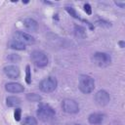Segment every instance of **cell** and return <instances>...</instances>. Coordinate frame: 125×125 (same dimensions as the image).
Segmentation results:
<instances>
[{"label":"cell","instance_id":"cell-8","mask_svg":"<svg viewBox=\"0 0 125 125\" xmlns=\"http://www.w3.org/2000/svg\"><path fill=\"white\" fill-rule=\"evenodd\" d=\"M15 37H16V40L21 42L24 45H32V44L35 43V39H34L33 36H31L30 34H28L26 32L21 31V30L16 31Z\"/></svg>","mask_w":125,"mask_h":125},{"label":"cell","instance_id":"cell-12","mask_svg":"<svg viewBox=\"0 0 125 125\" xmlns=\"http://www.w3.org/2000/svg\"><path fill=\"white\" fill-rule=\"evenodd\" d=\"M22 23H23V26L29 31H36L38 29V22L34 19H31V18L24 19Z\"/></svg>","mask_w":125,"mask_h":125},{"label":"cell","instance_id":"cell-15","mask_svg":"<svg viewBox=\"0 0 125 125\" xmlns=\"http://www.w3.org/2000/svg\"><path fill=\"white\" fill-rule=\"evenodd\" d=\"M25 98L28 102H31V103H39L42 101V97L36 93H28L26 94Z\"/></svg>","mask_w":125,"mask_h":125},{"label":"cell","instance_id":"cell-6","mask_svg":"<svg viewBox=\"0 0 125 125\" xmlns=\"http://www.w3.org/2000/svg\"><path fill=\"white\" fill-rule=\"evenodd\" d=\"M62 108L65 113L75 114L79 111V104L72 99H64L62 102Z\"/></svg>","mask_w":125,"mask_h":125},{"label":"cell","instance_id":"cell-4","mask_svg":"<svg viewBox=\"0 0 125 125\" xmlns=\"http://www.w3.org/2000/svg\"><path fill=\"white\" fill-rule=\"evenodd\" d=\"M39 90L43 93H52L57 89L58 81L53 76H48L39 82Z\"/></svg>","mask_w":125,"mask_h":125},{"label":"cell","instance_id":"cell-2","mask_svg":"<svg viewBox=\"0 0 125 125\" xmlns=\"http://www.w3.org/2000/svg\"><path fill=\"white\" fill-rule=\"evenodd\" d=\"M78 88L83 94H90L95 89V80L92 76L82 74L79 76Z\"/></svg>","mask_w":125,"mask_h":125},{"label":"cell","instance_id":"cell-16","mask_svg":"<svg viewBox=\"0 0 125 125\" xmlns=\"http://www.w3.org/2000/svg\"><path fill=\"white\" fill-rule=\"evenodd\" d=\"M74 31L78 37H85L86 36V29L81 25L75 24L74 25Z\"/></svg>","mask_w":125,"mask_h":125},{"label":"cell","instance_id":"cell-7","mask_svg":"<svg viewBox=\"0 0 125 125\" xmlns=\"http://www.w3.org/2000/svg\"><path fill=\"white\" fill-rule=\"evenodd\" d=\"M94 99H95V102H96V104L98 105L104 106V105H106L109 103L110 96H109V94L105 90H100V91H98L95 94Z\"/></svg>","mask_w":125,"mask_h":125},{"label":"cell","instance_id":"cell-25","mask_svg":"<svg viewBox=\"0 0 125 125\" xmlns=\"http://www.w3.org/2000/svg\"><path fill=\"white\" fill-rule=\"evenodd\" d=\"M66 125H81L79 123H69V124H66Z\"/></svg>","mask_w":125,"mask_h":125},{"label":"cell","instance_id":"cell-10","mask_svg":"<svg viewBox=\"0 0 125 125\" xmlns=\"http://www.w3.org/2000/svg\"><path fill=\"white\" fill-rule=\"evenodd\" d=\"M5 90L9 93H14V94H18V93H21L24 91V87L17 82H9L5 84Z\"/></svg>","mask_w":125,"mask_h":125},{"label":"cell","instance_id":"cell-19","mask_svg":"<svg viewBox=\"0 0 125 125\" xmlns=\"http://www.w3.org/2000/svg\"><path fill=\"white\" fill-rule=\"evenodd\" d=\"M65 11H66L72 18H74V19H80V18H79V15L77 14V12L75 11L74 8H72V7H65Z\"/></svg>","mask_w":125,"mask_h":125},{"label":"cell","instance_id":"cell-17","mask_svg":"<svg viewBox=\"0 0 125 125\" xmlns=\"http://www.w3.org/2000/svg\"><path fill=\"white\" fill-rule=\"evenodd\" d=\"M21 125H37V120L33 116H25Z\"/></svg>","mask_w":125,"mask_h":125},{"label":"cell","instance_id":"cell-5","mask_svg":"<svg viewBox=\"0 0 125 125\" xmlns=\"http://www.w3.org/2000/svg\"><path fill=\"white\" fill-rule=\"evenodd\" d=\"M92 60H93L94 63L97 64L100 67L107 66L111 62V57H110V55L107 54V53H104V52H96L93 55Z\"/></svg>","mask_w":125,"mask_h":125},{"label":"cell","instance_id":"cell-14","mask_svg":"<svg viewBox=\"0 0 125 125\" xmlns=\"http://www.w3.org/2000/svg\"><path fill=\"white\" fill-rule=\"evenodd\" d=\"M21 99L16 96H9L6 98V104L9 107H17L21 104Z\"/></svg>","mask_w":125,"mask_h":125},{"label":"cell","instance_id":"cell-3","mask_svg":"<svg viewBox=\"0 0 125 125\" xmlns=\"http://www.w3.org/2000/svg\"><path fill=\"white\" fill-rule=\"evenodd\" d=\"M30 59H31L33 64L36 67H39V68H43V67L47 66L48 62H49L47 55L44 52L40 51V50L32 51L31 54H30Z\"/></svg>","mask_w":125,"mask_h":125},{"label":"cell","instance_id":"cell-9","mask_svg":"<svg viewBox=\"0 0 125 125\" xmlns=\"http://www.w3.org/2000/svg\"><path fill=\"white\" fill-rule=\"evenodd\" d=\"M3 71L5 75L10 79H17L20 76V68L15 64L6 65L3 68Z\"/></svg>","mask_w":125,"mask_h":125},{"label":"cell","instance_id":"cell-22","mask_svg":"<svg viewBox=\"0 0 125 125\" xmlns=\"http://www.w3.org/2000/svg\"><path fill=\"white\" fill-rule=\"evenodd\" d=\"M83 9H84V11H85V13H86L87 15H91V14H92V8H91V5H90L89 3L84 4Z\"/></svg>","mask_w":125,"mask_h":125},{"label":"cell","instance_id":"cell-21","mask_svg":"<svg viewBox=\"0 0 125 125\" xmlns=\"http://www.w3.org/2000/svg\"><path fill=\"white\" fill-rule=\"evenodd\" d=\"M21 117V109L20 107H16L15 111H14V118L16 121H20Z\"/></svg>","mask_w":125,"mask_h":125},{"label":"cell","instance_id":"cell-24","mask_svg":"<svg viewBox=\"0 0 125 125\" xmlns=\"http://www.w3.org/2000/svg\"><path fill=\"white\" fill-rule=\"evenodd\" d=\"M118 44H119L120 48H124V47H125V42H124L123 40H120V41L118 42Z\"/></svg>","mask_w":125,"mask_h":125},{"label":"cell","instance_id":"cell-23","mask_svg":"<svg viewBox=\"0 0 125 125\" xmlns=\"http://www.w3.org/2000/svg\"><path fill=\"white\" fill-rule=\"evenodd\" d=\"M114 4H115L116 6H118V7H120V8H124V7H125V3H124V2L115 1V2H114Z\"/></svg>","mask_w":125,"mask_h":125},{"label":"cell","instance_id":"cell-18","mask_svg":"<svg viewBox=\"0 0 125 125\" xmlns=\"http://www.w3.org/2000/svg\"><path fill=\"white\" fill-rule=\"evenodd\" d=\"M7 60L11 62H19L21 61V56L18 54H9L7 56Z\"/></svg>","mask_w":125,"mask_h":125},{"label":"cell","instance_id":"cell-20","mask_svg":"<svg viewBox=\"0 0 125 125\" xmlns=\"http://www.w3.org/2000/svg\"><path fill=\"white\" fill-rule=\"evenodd\" d=\"M25 82L27 84H31V72H30V66L28 64L25 66Z\"/></svg>","mask_w":125,"mask_h":125},{"label":"cell","instance_id":"cell-11","mask_svg":"<svg viewBox=\"0 0 125 125\" xmlns=\"http://www.w3.org/2000/svg\"><path fill=\"white\" fill-rule=\"evenodd\" d=\"M105 118V115L104 113H101V112H94V113H91L88 117V121L90 124L92 125H99V124H102L104 122Z\"/></svg>","mask_w":125,"mask_h":125},{"label":"cell","instance_id":"cell-13","mask_svg":"<svg viewBox=\"0 0 125 125\" xmlns=\"http://www.w3.org/2000/svg\"><path fill=\"white\" fill-rule=\"evenodd\" d=\"M8 47L12 50H17V51H22L25 50V45L22 44L21 42L16 40V39H12L8 42Z\"/></svg>","mask_w":125,"mask_h":125},{"label":"cell","instance_id":"cell-1","mask_svg":"<svg viewBox=\"0 0 125 125\" xmlns=\"http://www.w3.org/2000/svg\"><path fill=\"white\" fill-rule=\"evenodd\" d=\"M36 114H37V117L39 118V120H41L43 122H48L55 117L56 111L48 104H39V105L37 107Z\"/></svg>","mask_w":125,"mask_h":125}]
</instances>
